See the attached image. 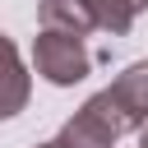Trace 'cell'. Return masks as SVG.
<instances>
[{"label":"cell","instance_id":"6da1fadb","mask_svg":"<svg viewBox=\"0 0 148 148\" xmlns=\"http://www.w3.org/2000/svg\"><path fill=\"white\" fill-rule=\"evenodd\" d=\"M32 65H37V74H42L46 83H56V88H74V83L88 79L92 56H88V46H83L79 32L42 28L37 42H32Z\"/></svg>","mask_w":148,"mask_h":148},{"label":"cell","instance_id":"7a4b0ae2","mask_svg":"<svg viewBox=\"0 0 148 148\" xmlns=\"http://www.w3.org/2000/svg\"><path fill=\"white\" fill-rule=\"evenodd\" d=\"M120 134H125V125L116 120V111H111V102H106L102 92H92V97L65 120V130H60V139H65L69 148H116Z\"/></svg>","mask_w":148,"mask_h":148},{"label":"cell","instance_id":"3957f363","mask_svg":"<svg viewBox=\"0 0 148 148\" xmlns=\"http://www.w3.org/2000/svg\"><path fill=\"white\" fill-rule=\"evenodd\" d=\"M102 97L111 102V111H116V120L125 125V134H143L148 130V60H134V65H125L116 79H111V88H102Z\"/></svg>","mask_w":148,"mask_h":148},{"label":"cell","instance_id":"277c9868","mask_svg":"<svg viewBox=\"0 0 148 148\" xmlns=\"http://www.w3.org/2000/svg\"><path fill=\"white\" fill-rule=\"evenodd\" d=\"M37 18H42V28H60V32H79V37L102 32V18L88 0H37Z\"/></svg>","mask_w":148,"mask_h":148},{"label":"cell","instance_id":"5b68a950","mask_svg":"<svg viewBox=\"0 0 148 148\" xmlns=\"http://www.w3.org/2000/svg\"><path fill=\"white\" fill-rule=\"evenodd\" d=\"M143 9H148V0H97V18H102V32H111V37H125Z\"/></svg>","mask_w":148,"mask_h":148},{"label":"cell","instance_id":"8992f818","mask_svg":"<svg viewBox=\"0 0 148 148\" xmlns=\"http://www.w3.org/2000/svg\"><path fill=\"white\" fill-rule=\"evenodd\" d=\"M5 46H9V97H5L0 116H18V111H23V97H28V74H23L18 46H14V42H5Z\"/></svg>","mask_w":148,"mask_h":148},{"label":"cell","instance_id":"52a82bcc","mask_svg":"<svg viewBox=\"0 0 148 148\" xmlns=\"http://www.w3.org/2000/svg\"><path fill=\"white\" fill-rule=\"evenodd\" d=\"M37 148H69L65 139H51V143H37Z\"/></svg>","mask_w":148,"mask_h":148},{"label":"cell","instance_id":"ba28073f","mask_svg":"<svg viewBox=\"0 0 148 148\" xmlns=\"http://www.w3.org/2000/svg\"><path fill=\"white\" fill-rule=\"evenodd\" d=\"M139 148H148V130H143V139H139Z\"/></svg>","mask_w":148,"mask_h":148}]
</instances>
